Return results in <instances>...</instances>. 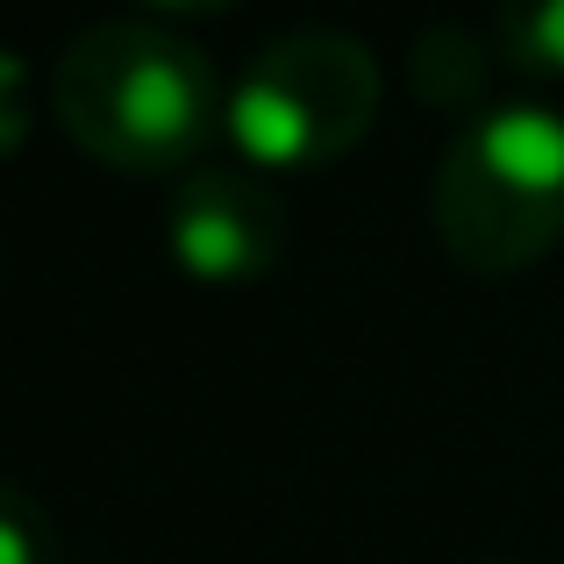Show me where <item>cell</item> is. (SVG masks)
<instances>
[{"mask_svg": "<svg viewBox=\"0 0 564 564\" xmlns=\"http://www.w3.org/2000/svg\"><path fill=\"white\" fill-rule=\"evenodd\" d=\"M51 115L86 158L137 180L200 165V151L221 137L229 79L193 36L158 14H115L94 22L57 51L51 65Z\"/></svg>", "mask_w": 564, "mask_h": 564, "instance_id": "1", "label": "cell"}, {"mask_svg": "<svg viewBox=\"0 0 564 564\" xmlns=\"http://www.w3.org/2000/svg\"><path fill=\"white\" fill-rule=\"evenodd\" d=\"M429 221L465 272L508 279L564 243V115L543 100H500L457 122L436 158Z\"/></svg>", "mask_w": 564, "mask_h": 564, "instance_id": "2", "label": "cell"}, {"mask_svg": "<svg viewBox=\"0 0 564 564\" xmlns=\"http://www.w3.org/2000/svg\"><path fill=\"white\" fill-rule=\"evenodd\" d=\"M386 72L350 29H286L229 79L221 137L229 158L264 180L322 172L350 158L379 122Z\"/></svg>", "mask_w": 564, "mask_h": 564, "instance_id": "3", "label": "cell"}, {"mask_svg": "<svg viewBox=\"0 0 564 564\" xmlns=\"http://www.w3.org/2000/svg\"><path fill=\"white\" fill-rule=\"evenodd\" d=\"M293 243L286 193L250 165H193L165 200V258L193 286H250Z\"/></svg>", "mask_w": 564, "mask_h": 564, "instance_id": "4", "label": "cell"}, {"mask_svg": "<svg viewBox=\"0 0 564 564\" xmlns=\"http://www.w3.org/2000/svg\"><path fill=\"white\" fill-rule=\"evenodd\" d=\"M486 72H494V51L457 22L422 29V43H414V57H408V79L429 108H471V100L486 94Z\"/></svg>", "mask_w": 564, "mask_h": 564, "instance_id": "5", "label": "cell"}, {"mask_svg": "<svg viewBox=\"0 0 564 564\" xmlns=\"http://www.w3.org/2000/svg\"><path fill=\"white\" fill-rule=\"evenodd\" d=\"M494 57L536 86H564V0H500Z\"/></svg>", "mask_w": 564, "mask_h": 564, "instance_id": "6", "label": "cell"}, {"mask_svg": "<svg viewBox=\"0 0 564 564\" xmlns=\"http://www.w3.org/2000/svg\"><path fill=\"white\" fill-rule=\"evenodd\" d=\"M0 564H57V529L22 486L0 494Z\"/></svg>", "mask_w": 564, "mask_h": 564, "instance_id": "7", "label": "cell"}, {"mask_svg": "<svg viewBox=\"0 0 564 564\" xmlns=\"http://www.w3.org/2000/svg\"><path fill=\"white\" fill-rule=\"evenodd\" d=\"M22 137H29V57H8L0 65V143L22 151Z\"/></svg>", "mask_w": 564, "mask_h": 564, "instance_id": "8", "label": "cell"}, {"mask_svg": "<svg viewBox=\"0 0 564 564\" xmlns=\"http://www.w3.org/2000/svg\"><path fill=\"white\" fill-rule=\"evenodd\" d=\"M137 8H151L158 22H172V29H180V22H207V14H229L236 0H137Z\"/></svg>", "mask_w": 564, "mask_h": 564, "instance_id": "9", "label": "cell"}]
</instances>
